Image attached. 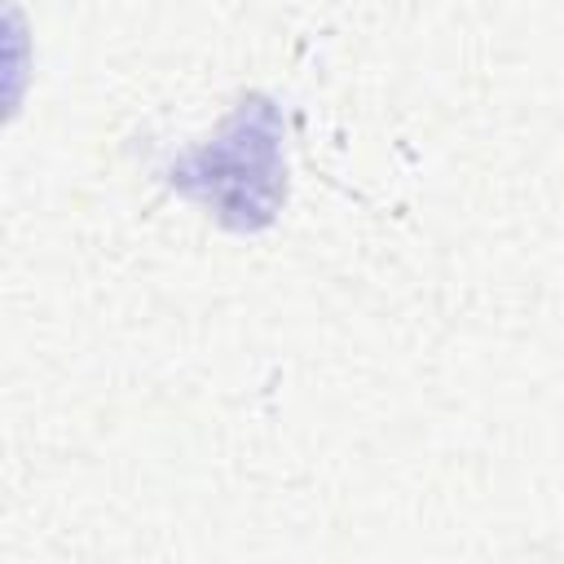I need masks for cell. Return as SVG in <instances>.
Here are the masks:
<instances>
[{
  "instance_id": "6da1fadb",
  "label": "cell",
  "mask_w": 564,
  "mask_h": 564,
  "mask_svg": "<svg viewBox=\"0 0 564 564\" xmlns=\"http://www.w3.org/2000/svg\"><path fill=\"white\" fill-rule=\"evenodd\" d=\"M278 115L264 101H242V110L225 123V132L198 145L189 159L172 167V181L216 207V216L234 229H260L286 194V167L278 154Z\"/></svg>"
}]
</instances>
